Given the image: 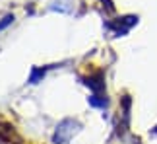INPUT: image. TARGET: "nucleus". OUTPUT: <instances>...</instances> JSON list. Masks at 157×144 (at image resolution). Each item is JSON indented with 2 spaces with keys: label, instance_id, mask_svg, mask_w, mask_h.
I'll return each mask as SVG.
<instances>
[{
  "label": "nucleus",
  "instance_id": "1",
  "mask_svg": "<svg viewBox=\"0 0 157 144\" xmlns=\"http://www.w3.org/2000/svg\"><path fill=\"white\" fill-rule=\"evenodd\" d=\"M78 130H80V123L74 121V119H64L62 123L56 127L52 134V142L54 144H66L72 140V136H74Z\"/></svg>",
  "mask_w": 157,
  "mask_h": 144
},
{
  "label": "nucleus",
  "instance_id": "2",
  "mask_svg": "<svg viewBox=\"0 0 157 144\" xmlns=\"http://www.w3.org/2000/svg\"><path fill=\"white\" fill-rule=\"evenodd\" d=\"M138 23V16H122V18H117L113 22H107L105 27L109 31H113L114 37H120V35H126Z\"/></svg>",
  "mask_w": 157,
  "mask_h": 144
},
{
  "label": "nucleus",
  "instance_id": "3",
  "mask_svg": "<svg viewBox=\"0 0 157 144\" xmlns=\"http://www.w3.org/2000/svg\"><path fill=\"white\" fill-rule=\"evenodd\" d=\"M83 84L86 86L91 88V92L93 94H103L105 92V82H103V74H95V76H87V78H82Z\"/></svg>",
  "mask_w": 157,
  "mask_h": 144
},
{
  "label": "nucleus",
  "instance_id": "4",
  "mask_svg": "<svg viewBox=\"0 0 157 144\" xmlns=\"http://www.w3.org/2000/svg\"><path fill=\"white\" fill-rule=\"evenodd\" d=\"M89 105L99 107V109H105V107L109 105V99H107V95H103V94H93L91 98H89Z\"/></svg>",
  "mask_w": 157,
  "mask_h": 144
},
{
  "label": "nucleus",
  "instance_id": "5",
  "mask_svg": "<svg viewBox=\"0 0 157 144\" xmlns=\"http://www.w3.org/2000/svg\"><path fill=\"white\" fill-rule=\"evenodd\" d=\"M45 76V68H33L31 70V76H29V84H37L39 78Z\"/></svg>",
  "mask_w": 157,
  "mask_h": 144
},
{
  "label": "nucleus",
  "instance_id": "6",
  "mask_svg": "<svg viewBox=\"0 0 157 144\" xmlns=\"http://www.w3.org/2000/svg\"><path fill=\"white\" fill-rule=\"evenodd\" d=\"M12 22H14V16H6V18H4V20H2V22H0V31H2V29H4V27H8V26H10V23H12Z\"/></svg>",
  "mask_w": 157,
  "mask_h": 144
},
{
  "label": "nucleus",
  "instance_id": "7",
  "mask_svg": "<svg viewBox=\"0 0 157 144\" xmlns=\"http://www.w3.org/2000/svg\"><path fill=\"white\" fill-rule=\"evenodd\" d=\"M153 133H157V127H155V129H153Z\"/></svg>",
  "mask_w": 157,
  "mask_h": 144
}]
</instances>
